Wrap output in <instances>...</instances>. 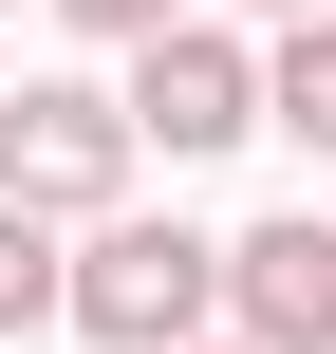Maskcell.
I'll return each instance as SVG.
<instances>
[{
    "label": "cell",
    "mask_w": 336,
    "mask_h": 354,
    "mask_svg": "<svg viewBox=\"0 0 336 354\" xmlns=\"http://www.w3.org/2000/svg\"><path fill=\"white\" fill-rule=\"evenodd\" d=\"M262 131H299L336 168V19H299V37H262Z\"/></svg>",
    "instance_id": "cell-6"
},
{
    "label": "cell",
    "mask_w": 336,
    "mask_h": 354,
    "mask_svg": "<svg viewBox=\"0 0 336 354\" xmlns=\"http://www.w3.org/2000/svg\"><path fill=\"white\" fill-rule=\"evenodd\" d=\"M206 354H243V336H206Z\"/></svg>",
    "instance_id": "cell-9"
},
{
    "label": "cell",
    "mask_w": 336,
    "mask_h": 354,
    "mask_svg": "<svg viewBox=\"0 0 336 354\" xmlns=\"http://www.w3.org/2000/svg\"><path fill=\"white\" fill-rule=\"evenodd\" d=\"M131 131H150L168 168H206V149H243V131H262V37H224V19H187V37H150V56H131Z\"/></svg>",
    "instance_id": "cell-3"
},
{
    "label": "cell",
    "mask_w": 336,
    "mask_h": 354,
    "mask_svg": "<svg viewBox=\"0 0 336 354\" xmlns=\"http://www.w3.org/2000/svg\"><path fill=\"white\" fill-rule=\"evenodd\" d=\"M0 336H75V243L37 205H0Z\"/></svg>",
    "instance_id": "cell-5"
},
{
    "label": "cell",
    "mask_w": 336,
    "mask_h": 354,
    "mask_svg": "<svg viewBox=\"0 0 336 354\" xmlns=\"http://www.w3.org/2000/svg\"><path fill=\"white\" fill-rule=\"evenodd\" d=\"M224 336L243 354H336V205H281L224 243Z\"/></svg>",
    "instance_id": "cell-4"
},
{
    "label": "cell",
    "mask_w": 336,
    "mask_h": 354,
    "mask_svg": "<svg viewBox=\"0 0 336 354\" xmlns=\"http://www.w3.org/2000/svg\"><path fill=\"white\" fill-rule=\"evenodd\" d=\"M56 19H75V37H112V56H150V37H187L206 0H56Z\"/></svg>",
    "instance_id": "cell-7"
},
{
    "label": "cell",
    "mask_w": 336,
    "mask_h": 354,
    "mask_svg": "<svg viewBox=\"0 0 336 354\" xmlns=\"http://www.w3.org/2000/svg\"><path fill=\"white\" fill-rule=\"evenodd\" d=\"M262 19H281V37H299V19H336V0H262Z\"/></svg>",
    "instance_id": "cell-8"
},
{
    "label": "cell",
    "mask_w": 336,
    "mask_h": 354,
    "mask_svg": "<svg viewBox=\"0 0 336 354\" xmlns=\"http://www.w3.org/2000/svg\"><path fill=\"white\" fill-rule=\"evenodd\" d=\"M75 336H94V354H206V336H224V243L168 224V205L94 224V243H75Z\"/></svg>",
    "instance_id": "cell-2"
},
{
    "label": "cell",
    "mask_w": 336,
    "mask_h": 354,
    "mask_svg": "<svg viewBox=\"0 0 336 354\" xmlns=\"http://www.w3.org/2000/svg\"><path fill=\"white\" fill-rule=\"evenodd\" d=\"M131 168H150L131 93H94V75H19V93H0V205H37L56 243L131 224Z\"/></svg>",
    "instance_id": "cell-1"
}]
</instances>
